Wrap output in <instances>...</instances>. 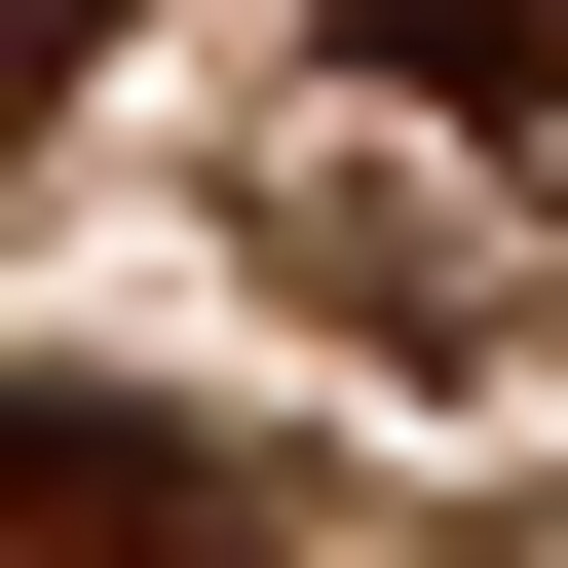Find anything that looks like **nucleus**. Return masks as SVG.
Returning a JSON list of instances; mask_svg holds the SVG:
<instances>
[{
  "instance_id": "7ed1b4c3",
  "label": "nucleus",
  "mask_w": 568,
  "mask_h": 568,
  "mask_svg": "<svg viewBox=\"0 0 568 568\" xmlns=\"http://www.w3.org/2000/svg\"><path fill=\"white\" fill-rule=\"evenodd\" d=\"M77 77H114V0H0V152H39V114H77Z\"/></svg>"
},
{
  "instance_id": "f257e3e1",
  "label": "nucleus",
  "mask_w": 568,
  "mask_h": 568,
  "mask_svg": "<svg viewBox=\"0 0 568 568\" xmlns=\"http://www.w3.org/2000/svg\"><path fill=\"white\" fill-rule=\"evenodd\" d=\"M0 568H265V530H227V455H190V417L0 379Z\"/></svg>"
},
{
  "instance_id": "f03ea898",
  "label": "nucleus",
  "mask_w": 568,
  "mask_h": 568,
  "mask_svg": "<svg viewBox=\"0 0 568 568\" xmlns=\"http://www.w3.org/2000/svg\"><path fill=\"white\" fill-rule=\"evenodd\" d=\"M342 77H417V114H568V0H342Z\"/></svg>"
}]
</instances>
